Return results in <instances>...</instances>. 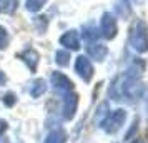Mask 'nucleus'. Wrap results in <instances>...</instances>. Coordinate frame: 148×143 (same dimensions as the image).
Masks as SVG:
<instances>
[{
  "label": "nucleus",
  "instance_id": "1",
  "mask_svg": "<svg viewBox=\"0 0 148 143\" xmlns=\"http://www.w3.org/2000/svg\"><path fill=\"white\" fill-rule=\"evenodd\" d=\"M130 45L136 50V52H147L148 50V32L143 22H136L132 30H130Z\"/></svg>",
  "mask_w": 148,
  "mask_h": 143
},
{
  "label": "nucleus",
  "instance_id": "2",
  "mask_svg": "<svg viewBox=\"0 0 148 143\" xmlns=\"http://www.w3.org/2000/svg\"><path fill=\"white\" fill-rule=\"evenodd\" d=\"M125 118H127V112L125 110H113L101 122V127H103V130L107 133H115V131H118L121 128V125L125 123Z\"/></svg>",
  "mask_w": 148,
  "mask_h": 143
},
{
  "label": "nucleus",
  "instance_id": "3",
  "mask_svg": "<svg viewBox=\"0 0 148 143\" xmlns=\"http://www.w3.org/2000/svg\"><path fill=\"white\" fill-rule=\"evenodd\" d=\"M143 92V85H141L140 78L125 75V78H121V96L125 95L128 98H136L141 95Z\"/></svg>",
  "mask_w": 148,
  "mask_h": 143
},
{
  "label": "nucleus",
  "instance_id": "4",
  "mask_svg": "<svg viewBox=\"0 0 148 143\" xmlns=\"http://www.w3.org/2000/svg\"><path fill=\"white\" fill-rule=\"evenodd\" d=\"M75 70H77V73L85 82H90V78L93 77V65H92V62L88 60L87 57H78L77 58V62H75Z\"/></svg>",
  "mask_w": 148,
  "mask_h": 143
},
{
  "label": "nucleus",
  "instance_id": "5",
  "mask_svg": "<svg viewBox=\"0 0 148 143\" xmlns=\"http://www.w3.org/2000/svg\"><path fill=\"white\" fill-rule=\"evenodd\" d=\"M100 32L107 38H113L115 35H116V20L113 18V15L103 14L101 22H100Z\"/></svg>",
  "mask_w": 148,
  "mask_h": 143
},
{
  "label": "nucleus",
  "instance_id": "6",
  "mask_svg": "<svg viewBox=\"0 0 148 143\" xmlns=\"http://www.w3.org/2000/svg\"><path fill=\"white\" fill-rule=\"evenodd\" d=\"M52 83H53V87L60 93H68V92H73V83H72V80L70 78H67V77L63 75V73H53L52 75Z\"/></svg>",
  "mask_w": 148,
  "mask_h": 143
},
{
  "label": "nucleus",
  "instance_id": "7",
  "mask_svg": "<svg viewBox=\"0 0 148 143\" xmlns=\"http://www.w3.org/2000/svg\"><path fill=\"white\" fill-rule=\"evenodd\" d=\"M60 45H63L65 48H70V50H78L80 48V35L75 30H70V32L62 35Z\"/></svg>",
  "mask_w": 148,
  "mask_h": 143
},
{
  "label": "nucleus",
  "instance_id": "8",
  "mask_svg": "<svg viewBox=\"0 0 148 143\" xmlns=\"http://www.w3.org/2000/svg\"><path fill=\"white\" fill-rule=\"evenodd\" d=\"M77 103H78V100H77V95H75L73 92H68V93H65L63 116H65L67 120H70V118H73L75 112H77Z\"/></svg>",
  "mask_w": 148,
  "mask_h": 143
},
{
  "label": "nucleus",
  "instance_id": "9",
  "mask_svg": "<svg viewBox=\"0 0 148 143\" xmlns=\"http://www.w3.org/2000/svg\"><path fill=\"white\" fill-rule=\"evenodd\" d=\"M87 52L92 58H95V60H103V58L107 57L108 50L103 43H90L87 47Z\"/></svg>",
  "mask_w": 148,
  "mask_h": 143
},
{
  "label": "nucleus",
  "instance_id": "10",
  "mask_svg": "<svg viewBox=\"0 0 148 143\" xmlns=\"http://www.w3.org/2000/svg\"><path fill=\"white\" fill-rule=\"evenodd\" d=\"M20 58L27 63L28 67H30V70H35V68H37V63H38V53L35 52L34 48H27L25 52H22Z\"/></svg>",
  "mask_w": 148,
  "mask_h": 143
},
{
  "label": "nucleus",
  "instance_id": "11",
  "mask_svg": "<svg viewBox=\"0 0 148 143\" xmlns=\"http://www.w3.org/2000/svg\"><path fill=\"white\" fill-rule=\"evenodd\" d=\"M43 92H45V82L43 80H35L30 87V95L34 98H38L40 95H43Z\"/></svg>",
  "mask_w": 148,
  "mask_h": 143
},
{
  "label": "nucleus",
  "instance_id": "12",
  "mask_svg": "<svg viewBox=\"0 0 148 143\" xmlns=\"http://www.w3.org/2000/svg\"><path fill=\"white\" fill-rule=\"evenodd\" d=\"M18 5V0H0V14H10Z\"/></svg>",
  "mask_w": 148,
  "mask_h": 143
},
{
  "label": "nucleus",
  "instance_id": "13",
  "mask_svg": "<svg viewBox=\"0 0 148 143\" xmlns=\"http://www.w3.org/2000/svg\"><path fill=\"white\" fill-rule=\"evenodd\" d=\"M45 143H65V133L62 130H55L47 136Z\"/></svg>",
  "mask_w": 148,
  "mask_h": 143
},
{
  "label": "nucleus",
  "instance_id": "14",
  "mask_svg": "<svg viewBox=\"0 0 148 143\" xmlns=\"http://www.w3.org/2000/svg\"><path fill=\"white\" fill-rule=\"evenodd\" d=\"M55 62L58 63V65H68V62H70V53H68L67 50H60V52H57L55 55Z\"/></svg>",
  "mask_w": 148,
  "mask_h": 143
},
{
  "label": "nucleus",
  "instance_id": "15",
  "mask_svg": "<svg viewBox=\"0 0 148 143\" xmlns=\"http://www.w3.org/2000/svg\"><path fill=\"white\" fill-rule=\"evenodd\" d=\"M47 0H27V8L30 12H38L43 5H45Z\"/></svg>",
  "mask_w": 148,
  "mask_h": 143
},
{
  "label": "nucleus",
  "instance_id": "16",
  "mask_svg": "<svg viewBox=\"0 0 148 143\" xmlns=\"http://www.w3.org/2000/svg\"><path fill=\"white\" fill-rule=\"evenodd\" d=\"M116 10L120 15H128L130 14V0H118Z\"/></svg>",
  "mask_w": 148,
  "mask_h": 143
},
{
  "label": "nucleus",
  "instance_id": "17",
  "mask_svg": "<svg viewBox=\"0 0 148 143\" xmlns=\"http://www.w3.org/2000/svg\"><path fill=\"white\" fill-rule=\"evenodd\" d=\"M8 43V34L5 28L0 27V48H5Z\"/></svg>",
  "mask_w": 148,
  "mask_h": 143
},
{
  "label": "nucleus",
  "instance_id": "18",
  "mask_svg": "<svg viewBox=\"0 0 148 143\" xmlns=\"http://www.w3.org/2000/svg\"><path fill=\"white\" fill-rule=\"evenodd\" d=\"M97 30L95 28H85V32H83V37L87 38V40H90V38H97Z\"/></svg>",
  "mask_w": 148,
  "mask_h": 143
},
{
  "label": "nucleus",
  "instance_id": "19",
  "mask_svg": "<svg viewBox=\"0 0 148 143\" xmlns=\"http://www.w3.org/2000/svg\"><path fill=\"white\" fill-rule=\"evenodd\" d=\"M5 103H7V105H14V96L7 95V96H5Z\"/></svg>",
  "mask_w": 148,
  "mask_h": 143
},
{
  "label": "nucleus",
  "instance_id": "20",
  "mask_svg": "<svg viewBox=\"0 0 148 143\" xmlns=\"http://www.w3.org/2000/svg\"><path fill=\"white\" fill-rule=\"evenodd\" d=\"M5 128H7L5 122H3V120H0V133H2V131H5Z\"/></svg>",
  "mask_w": 148,
  "mask_h": 143
},
{
  "label": "nucleus",
  "instance_id": "21",
  "mask_svg": "<svg viewBox=\"0 0 148 143\" xmlns=\"http://www.w3.org/2000/svg\"><path fill=\"white\" fill-rule=\"evenodd\" d=\"M3 82H5V77H3V73H0V85H2Z\"/></svg>",
  "mask_w": 148,
  "mask_h": 143
},
{
  "label": "nucleus",
  "instance_id": "22",
  "mask_svg": "<svg viewBox=\"0 0 148 143\" xmlns=\"http://www.w3.org/2000/svg\"><path fill=\"white\" fill-rule=\"evenodd\" d=\"M133 143H143V142H133Z\"/></svg>",
  "mask_w": 148,
  "mask_h": 143
}]
</instances>
